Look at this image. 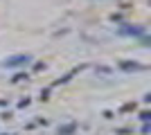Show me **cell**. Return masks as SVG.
<instances>
[{
	"label": "cell",
	"mask_w": 151,
	"mask_h": 135,
	"mask_svg": "<svg viewBox=\"0 0 151 135\" xmlns=\"http://www.w3.org/2000/svg\"><path fill=\"white\" fill-rule=\"evenodd\" d=\"M29 61H32V56H27V54H16V56L2 61V65L5 68H18V65H27Z\"/></svg>",
	"instance_id": "cell-1"
},
{
	"label": "cell",
	"mask_w": 151,
	"mask_h": 135,
	"mask_svg": "<svg viewBox=\"0 0 151 135\" xmlns=\"http://www.w3.org/2000/svg\"><path fill=\"white\" fill-rule=\"evenodd\" d=\"M120 32L122 34H131V36H142L145 29H142V27H131V25H129V27H122Z\"/></svg>",
	"instance_id": "cell-2"
},
{
	"label": "cell",
	"mask_w": 151,
	"mask_h": 135,
	"mask_svg": "<svg viewBox=\"0 0 151 135\" xmlns=\"http://www.w3.org/2000/svg\"><path fill=\"white\" fill-rule=\"evenodd\" d=\"M75 131V124H65V126H59V133L61 135H70Z\"/></svg>",
	"instance_id": "cell-3"
},
{
	"label": "cell",
	"mask_w": 151,
	"mask_h": 135,
	"mask_svg": "<svg viewBox=\"0 0 151 135\" xmlns=\"http://www.w3.org/2000/svg\"><path fill=\"white\" fill-rule=\"evenodd\" d=\"M140 68H142V65H138V63H129V61H124V63H122V70H140Z\"/></svg>",
	"instance_id": "cell-4"
},
{
	"label": "cell",
	"mask_w": 151,
	"mask_h": 135,
	"mask_svg": "<svg viewBox=\"0 0 151 135\" xmlns=\"http://www.w3.org/2000/svg\"><path fill=\"white\" fill-rule=\"evenodd\" d=\"M140 117H142V122H145V124H147V122H149V119H151V115H149V113H147V110H145V113H142V115H140Z\"/></svg>",
	"instance_id": "cell-5"
}]
</instances>
